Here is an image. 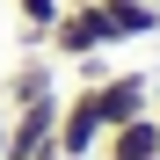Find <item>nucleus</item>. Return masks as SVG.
Instances as JSON below:
<instances>
[{"label": "nucleus", "instance_id": "nucleus-1", "mask_svg": "<svg viewBox=\"0 0 160 160\" xmlns=\"http://www.w3.org/2000/svg\"><path fill=\"white\" fill-rule=\"evenodd\" d=\"M58 102L66 95H44V102H22L8 109V138H0V160H37L58 146Z\"/></svg>", "mask_w": 160, "mask_h": 160}, {"label": "nucleus", "instance_id": "nucleus-2", "mask_svg": "<svg viewBox=\"0 0 160 160\" xmlns=\"http://www.w3.org/2000/svg\"><path fill=\"white\" fill-rule=\"evenodd\" d=\"M58 58L73 66V58H88V51H117V37H109V22H102V8L95 0H66V15L51 22V37H44Z\"/></svg>", "mask_w": 160, "mask_h": 160}, {"label": "nucleus", "instance_id": "nucleus-3", "mask_svg": "<svg viewBox=\"0 0 160 160\" xmlns=\"http://www.w3.org/2000/svg\"><path fill=\"white\" fill-rule=\"evenodd\" d=\"M88 102H95L102 131H117V124H131V117L153 109V73H109L102 88H88Z\"/></svg>", "mask_w": 160, "mask_h": 160}, {"label": "nucleus", "instance_id": "nucleus-4", "mask_svg": "<svg viewBox=\"0 0 160 160\" xmlns=\"http://www.w3.org/2000/svg\"><path fill=\"white\" fill-rule=\"evenodd\" d=\"M102 117H95V102H88V88H73L66 102H58V153L66 160H95L102 153Z\"/></svg>", "mask_w": 160, "mask_h": 160}, {"label": "nucleus", "instance_id": "nucleus-5", "mask_svg": "<svg viewBox=\"0 0 160 160\" xmlns=\"http://www.w3.org/2000/svg\"><path fill=\"white\" fill-rule=\"evenodd\" d=\"M44 95H58V58H44V51H29V58H15L0 73V102H8V109L44 102Z\"/></svg>", "mask_w": 160, "mask_h": 160}, {"label": "nucleus", "instance_id": "nucleus-6", "mask_svg": "<svg viewBox=\"0 0 160 160\" xmlns=\"http://www.w3.org/2000/svg\"><path fill=\"white\" fill-rule=\"evenodd\" d=\"M95 160H160V109L117 124L109 138H102V153H95Z\"/></svg>", "mask_w": 160, "mask_h": 160}, {"label": "nucleus", "instance_id": "nucleus-7", "mask_svg": "<svg viewBox=\"0 0 160 160\" xmlns=\"http://www.w3.org/2000/svg\"><path fill=\"white\" fill-rule=\"evenodd\" d=\"M102 22H109V37L131 44V37H160V0H95Z\"/></svg>", "mask_w": 160, "mask_h": 160}, {"label": "nucleus", "instance_id": "nucleus-8", "mask_svg": "<svg viewBox=\"0 0 160 160\" xmlns=\"http://www.w3.org/2000/svg\"><path fill=\"white\" fill-rule=\"evenodd\" d=\"M58 15H66V0H15V22H22V44H44Z\"/></svg>", "mask_w": 160, "mask_h": 160}, {"label": "nucleus", "instance_id": "nucleus-9", "mask_svg": "<svg viewBox=\"0 0 160 160\" xmlns=\"http://www.w3.org/2000/svg\"><path fill=\"white\" fill-rule=\"evenodd\" d=\"M73 80H80V88H102V80H109V51H88V58H73Z\"/></svg>", "mask_w": 160, "mask_h": 160}, {"label": "nucleus", "instance_id": "nucleus-10", "mask_svg": "<svg viewBox=\"0 0 160 160\" xmlns=\"http://www.w3.org/2000/svg\"><path fill=\"white\" fill-rule=\"evenodd\" d=\"M37 160H66V153H58V146H51V153H37Z\"/></svg>", "mask_w": 160, "mask_h": 160}, {"label": "nucleus", "instance_id": "nucleus-11", "mask_svg": "<svg viewBox=\"0 0 160 160\" xmlns=\"http://www.w3.org/2000/svg\"><path fill=\"white\" fill-rule=\"evenodd\" d=\"M0 138H8V117H0Z\"/></svg>", "mask_w": 160, "mask_h": 160}]
</instances>
